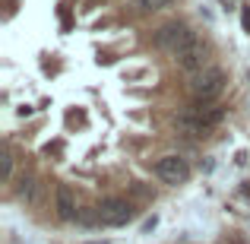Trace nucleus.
I'll return each instance as SVG.
<instances>
[{"mask_svg":"<svg viewBox=\"0 0 250 244\" xmlns=\"http://www.w3.org/2000/svg\"><path fill=\"white\" fill-rule=\"evenodd\" d=\"M89 244H108V241H89Z\"/></svg>","mask_w":250,"mask_h":244,"instance_id":"obj_13","label":"nucleus"},{"mask_svg":"<svg viewBox=\"0 0 250 244\" xmlns=\"http://www.w3.org/2000/svg\"><path fill=\"white\" fill-rule=\"evenodd\" d=\"M177 64H181V70H187V73H203V70H206V48H203V42H196L193 48L177 54Z\"/></svg>","mask_w":250,"mask_h":244,"instance_id":"obj_6","label":"nucleus"},{"mask_svg":"<svg viewBox=\"0 0 250 244\" xmlns=\"http://www.w3.org/2000/svg\"><path fill=\"white\" fill-rule=\"evenodd\" d=\"M133 3H136V10L152 13V10H165V6H171L174 0H133Z\"/></svg>","mask_w":250,"mask_h":244,"instance_id":"obj_9","label":"nucleus"},{"mask_svg":"<svg viewBox=\"0 0 250 244\" xmlns=\"http://www.w3.org/2000/svg\"><path fill=\"white\" fill-rule=\"evenodd\" d=\"M155 175L165 184H184L190 177V165L181 155H165V159H159V165H155Z\"/></svg>","mask_w":250,"mask_h":244,"instance_id":"obj_5","label":"nucleus"},{"mask_svg":"<svg viewBox=\"0 0 250 244\" xmlns=\"http://www.w3.org/2000/svg\"><path fill=\"white\" fill-rule=\"evenodd\" d=\"M57 216H61V219H76V216H80V209H76V197H73V190L67 187V184H61V187H57Z\"/></svg>","mask_w":250,"mask_h":244,"instance_id":"obj_7","label":"nucleus"},{"mask_svg":"<svg viewBox=\"0 0 250 244\" xmlns=\"http://www.w3.org/2000/svg\"><path fill=\"white\" fill-rule=\"evenodd\" d=\"M200 42V38L190 32V25H184V22H168V25H162L159 32H155V44H159L162 51H168V54H184L187 48H193V44Z\"/></svg>","mask_w":250,"mask_h":244,"instance_id":"obj_1","label":"nucleus"},{"mask_svg":"<svg viewBox=\"0 0 250 244\" xmlns=\"http://www.w3.org/2000/svg\"><path fill=\"white\" fill-rule=\"evenodd\" d=\"M76 222H80V225H102V219H98V206H85V209H80Z\"/></svg>","mask_w":250,"mask_h":244,"instance_id":"obj_8","label":"nucleus"},{"mask_svg":"<svg viewBox=\"0 0 250 244\" xmlns=\"http://www.w3.org/2000/svg\"><path fill=\"white\" fill-rule=\"evenodd\" d=\"M98 219H102V225H108V228L127 225V222L133 219V206H130L127 200H104L102 206H98Z\"/></svg>","mask_w":250,"mask_h":244,"instance_id":"obj_4","label":"nucleus"},{"mask_svg":"<svg viewBox=\"0 0 250 244\" xmlns=\"http://www.w3.org/2000/svg\"><path fill=\"white\" fill-rule=\"evenodd\" d=\"M10 153H0V177H3V181H6V177H10Z\"/></svg>","mask_w":250,"mask_h":244,"instance_id":"obj_10","label":"nucleus"},{"mask_svg":"<svg viewBox=\"0 0 250 244\" xmlns=\"http://www.w3.org/2000/svg\"><path fill=\"white\" fill-rule=\"evenodd\" d=\"M155 222H159L155 216H152V219H146V222H143V232H152V228H155Z\"/></svg>","mask_w":250,"mask_h":244,"instance_id":"obj_12","label":"nucleus"},{"mask_svg":"<svg viewBox=\"0 0 250 244\" xmlns=\"http://www.w3.org/2000/svg\"><path fill=\"white\" fill-rule=\"evenodd\" d=\"M222 89H225V73H222L219 67H206L203 73L193 76V83H190V92H193V98H200V102L219 98Z\"/></svg>","mask_w":250,"mask_h":244,"instance_id":"obj_3","label":"nucleus"},{"mask_svg":"<svg viewBox=\"0 0 250 244\" xmlns=\"http://www.w3.org/2000/svg\"><path fill=\"white\" fill-rule=\"evenodd\" d=\"M222 117H225V108H219V105H196V108L187 111V114L177 117L174 124L181 130H190V133H206L209 127L222 124Z\"/></svg>","mask_w":250,"mask_h":244,"instance_id":"obj_2","label":"nucleus"},{"mask_svg":"<svg viewBox=\"0 0 250 244\" xmlns=\"http://www.w3.org/2000/svg\"><path fill=\"white\" fill-rule=\"evenodd\" d=\"M241 25H244V32L250 35V6H244V10H241Z\"/></svg>","mask_w":250,"mask_h":244,"instance_id":"obj_11","label":"nucleus"}]
</instances>
